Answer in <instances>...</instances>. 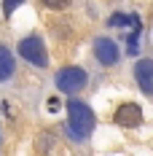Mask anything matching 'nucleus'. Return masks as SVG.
I'll use <instances>...</instances> for the list:
<instances>
[{"instance_id":"obj_6","label":"nucleus","mask_w":153,"mask_h":156,"mask_svg":"<svg viewBox=\"0 0 153 156\" xmlns=\"http://www.w3.org/2000/svg\"><path fill=\"white\" fill-rule=\"evenodd\" d=\"M116 121L121 126H140L142 121V110L134 105V102H123L121 108L116 110Z\"/></svg>"},{"instance_id":"obj_4","label":"nucleus","mask_w":153,"mask_h":156,"mask_svg":"<svg viewBox=\"0 0 153 156\" xmlns=\"http://www.w3.org/2000/svg\"><path fill=\"white\" fill-rule=\"evenodd\" d=\"M94 57L102 65H116L118 62V46L110 38H97L94 41Z\"/></svg>"},{"instance_id":"obj_10","label":"nucleus","mask_w":153,"mask_h":156,"mask_svg":"<svg viewBox=\"0 0 153 156\" xmlns=\"http://www.w3.org/2000/svg\"><path fill=\"white\" fill-rule=\"evenodd\" d=\"M40 3H46L48 8H64V5H67L70 0H40Z\"/></svg>"},{"instance_id":"obj_2","label":"nucleus","mask_w":153,"mask_h":156,"mask_svg":"<svg viewBox=\"0 0 153 156\" xmlns=\"http://www.w3.org/2000/svg\"><path fill=\"white\" fill-rule=\"evenodd\" d=\"M86 70H81V67H62L59 73H57V89L64 94H78L81 89H86Z\"/></svg>"},{"instance_id":"obj_9","label":"nucleus","mask_w":153,"mask_h":156,"mask_svg":"<svg viewBox=\"0 0 153 156\" xmlns=\"http://www.w3.org/2000/svg\"><path fill=\"white\" fill-rule=\"evenodd\" d=\"M24 0H3V11H5V16H11L16 11V5H22Z\"/></svg>"},{"instance_id":"obj_1","label":"nucleus","mask_w":153,"mask_h":156,"mask_svg":"<svg viewBox=\"0 0 153 156\" xmlns=\"http://www.w3.org/2000/svg\"><path fill=\"white\" fill-rule=\"evenodd\" d=\"M67 116H70V129L75 137H86L94 129V113L89 105L78 102V100H70L67 102Z\"/></svg>"},{"instance_id":"obj_5","label":"nucleus","mask_w":153,"mask_h":156,"mask_svg":"<svg viewBox=\"0 0 153 156\" xmlns=\"http://www.w3.org/2000/svg\"><path fill=\"white\" fill-rule=\"evenodd\" d=\"M134 78L145 94H153V59H140L134 65Z\"/></svg>"},{"instance_id":"obj_7","label":"nucleus","mask_w":153,"mask_h":156,"mask_svg":"<svg viewBox=\"0 0 153 156\" xmlns=\"http://www.w3.org/2000/svg\"><path fill=\"white\" fill-rule=\"evenodd\" d=\"M11 73H14V57L5 46H0V81L11 78Z\"/></svg>"},{"instance_id":"obj_8","label":"nucleus","mask_w":153,"mask_h":156,"mask_svg":"<svg viewBox=\"0 0 153 156\" xmlns=\"http://www.w3.org/2000/svg\"><path fill=\"white\" fill-rule=\"evenodd\" d=\"M107 24L110 27H129V24H140V19L134 14H116L107 19Z\"/></svg>"},{"instance_id":"obj_3","label":"nucleus","mask_w":153,"mask_h":156,"mask_svg":"<svg viewBox=\"0 0 153 156\" xmlns=\"http://www.w3.org/2000/svg\"><path fill=\"white\" fill-rule=\"evenodd\" d=\"M19 54H22V57H24L30 65H35V67H46V65H48L46 46H43V41H40L38 35L24 38V41L19 43Z\"/></svg>"}]
</instances>
